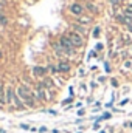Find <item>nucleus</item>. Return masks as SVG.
<instances>
[{"mask_svg": "<svg viewBox=\"0 0 132 133\" xmlns=\"http://www.w3.org/2000/svg\"><path fill=\"white\" fill-rule=\"evenodd\" d=\"M17 95H19L20 99L25 101L27 105H30V107H33L34 105V96H33V93L28 90V87H25V85L17 87Z\"/></svg>", "mask_w": 132, "mask_h": 133, "instance_id": "1", "label": "nucleus"}, {"mask_svg": "<svg viewBox=\"0 0 132 133\" xmlns=\"http://www.w3.org/2000/svg\"><path fill=\"white\" fill-rule=\"evenodd\" d=\"M33 73L36 74V76H44V74L47 73V68H44V66H34Z\"/></svg>", "mask_w": 132, "mask_h": 133, "instance_id": "7", "label": "nucleus"}, {"mask_svg": "<svg viewBox=\"0 0 132 133\" xmlns=\"http://www.w3.org/2000/svg\"><path fill=\"white\" fill-rule=\"evenodd\" d=\"M59 43L62 45V48H64V51H65V54H73L75 53V45L71 43V40L64 36V37H61V40H59Z\"/></svg>", "mask_w": 132, "mask_h": 133, "instance_id": "2", "label": "nucleus"}, {"mask_svg": "<svg viewBox=\"0 0 132 133\" xmlns=\"http://www.w3.org/2000/svg\"><path fill=\"white\" fill-rule=\"evenodd\" d=\"M3 104H6V95L3 91V85L0 84V105H3Z\"/></svg>", "mask_w": 132, "mask_h": 133, "instance_id": "8", "label": "nucleus"}, {"mask_svg": "<svg viewBox=\"0 0 132 133\" xmlns=\"http://www.w3.org/2000/svg\"><path fill=\"white\" fill-rule=\"evenodd\" d=\"M11 104H14L17 108H22V107H23V104H22V101H20V98H19V95H13Z\"/></svg>", "mask_w": 132, "mask_h": 133, "instance_id": "5", "label": "nucleus"}, {"mask_svg": "<svg viewBox=\"0 0 132 133\" xmlns=\"http://www.w3.org/2000/svg\"><path fill=\"white\" fill-rule=\"evenodd\" d=\"M2 9H3V3L0 2V11H2Z\"/></svg>", "mask_w": 132, "mask_h": 133, "instance_id": "20", "label": "nucleus"}, {"mask_svg": "<svg viewBox=\"0 0 132 133\" xmlns=\"http://www.w3.org/2000/svg\"><path fill=\"white\" fill-rule=\"evenodd\" d=\"M98 36H99V28L97 26V28H95V31H93V37H98Z\"/></svg>", "mask_w": 132, "mask_h": 133, "instance_id": "16", "label": "nucleus"}, {"mask_svg": "<svg viewBox=\"0 0 132 133\" xmlns=\"http://www.w3.org/2000/svg\"><path fill=\"white\" fill-rule=\"evenodd\" d=\"M79 22H81V23H90V17H81Z\"/></svg>", "mask_w": 132, "mask_h": 133, "instance_id": "12", "label": "nucleus"}, {"mask_svg": "<svg viewBox=\"0 0 132 133\" xmlns=\"http://www.w3.org/2000/svg\"><path fill=\"white\" fill-rule=\"evenodd\" d=\"M70 40H71V43L75 45V46H82V43H84V39H82V36L81 34H78L76 31H71V33L67 36Z\"/></svg>", "mask_w": 132, "mask_h": 133, "instance_id": "3", "label": "nucleus"}, {"mask_svg": "<svg viewBox=\"0 0 132 133\" xmlns=\"http://www.w3.org/2000/svg\"><path fill=\"white\" fill-rule=\"evenodd\" d=\"M13 95H14V91H13V90H11V88L8 87V88H6V102H8V104H11Z\"/></svg>", "mask_w": 132, "mask_h": 133, "instance_id": "9", "label": "nucleus"}, {"mask_svg": "<svg viewBox=\"0 0 132 133\" xmlns=\"http://www.w3.org/2000/svg\"><path fill=\"white\" fill-rule=\"evenodd\" d=\"M110 3H112V5H113L115 8H117V6L120 5V0H110Z\"/></svg>", "mask_w": 132, "mask_h": 133, "instance_id": "15", "label": "nucleus"}, {"mask_svg": "<svg viewBox=\"0 0 132 133\" xmlns=\"http://www.w3.org/2000/svg\"><path fill=\"white\" fill-rule=\"evenodd\" d=\"M70 11H71V14H75V16H81L82 11H84V8H82L79 3H73V5L70 6Z\"/></svg>", "mask_w": 132, "mask_h": 133, "instance_id": "4", "label": "nucleus"}, {"mask_svg": "<svg viewBox=\"0 0 132 133\" xmlns=\"http://www.w3.org/2000/svg\"><path fill=\"white\" fill-rule=\"evenodd\" d=\"M124 16H129V17H132V5H128V6L124 8Z\"/></svg>", "mask_w": 132, "mask_h": 133, "instance_id": "10", "label": "nucleus"}, {"mask_svg": "<svg viewBox=\"0 0 132 133\" xmlns=\"http://www.w3.org/2000/svg\"><path fill=\"white\" fill-rule=\"evenodd\" d=\"M75 30H76V33L78 34H84L86 33V28H84V26H79V25H75Z\"/></svg>", "mask_w": 132, "mask_h": 133, "instance_id": "11", "label": "nucleus"}, {"mask_svg": "<svg viewBox=\"0 0 132 133\" xmlns=\"http://www.w3.org/2000/svg\"><path fill=\"white\" fill-rule=\"evenodd\" d=\"M123 40H124V43H131V36H124Z\"/></svg>", "mask_w": 132, "mask_h": 133, "instance_id": "14", "label": "nucleus"}, {"mask_svg": "<svg viewBox=\"0 0 132 133\" xmlns=\"http://www.w3.org/2000/svg\"><path fill=\"white\" fill-rule=\"evenodd\" d=\"M99 133H106V132H104V130H101V132H99Z\"/></svg>", "mask_w": 132, "mask_h": 133, "instance_id": "21", "label": "nucleus"}, {"mask_svg": "<svg viewBox=\"0 0 132 133\" xmlns=\"http://www.w3.org/2000/svg\"><path fill=\"white\" fill-rule=\"evenodd\" d=\"M70 70V64L68 62H59V65H58V71H62V73H67Z\"/></svg>", "mask_w": 132, "mask_h": 133, "instance_id": "6", "label": "nucleus"}, {"mask_svg": "<svg viewBox=\"0 0 132 133\" xmlns=\"http://www.w3.org/2000/svg\"><path fill=\"white\" fill-rule=\"evenodd\" d=\"M128 102H129V99H123V101H121V102H120V105H126Z\"/></svg>", "mask_w": 132, "mask_h": 133, "instance_id": "19", "label": "nucleus"}, {"mask_svg": "<svg viewBox=\"0 0 132 133\" xmlns=\"http://www.w3.org/2000/svg\"><path fill=\"white\" fill-rule=\"evenodd\" d=\"M87 8H89V9H90L92 12H97V11H98V9H97V8H95V6L92 5V3H87Z\"/></svg>", "mask_w": 132, "mask_h": 133, "instance_id": "13", "label": "nucleus"}, {"mask_svg": "<svg viewBox=\"0 0 132 133\" xmlns=\"http://www.w3.org/2000/svg\"><path fill=\"white\" fill-rule=\"evenodd\" d=\"M0 23H2V25H5V23H6V19H5L2 14H0Z\"/></svg>", "mask_w": 132, "mask_h": 133, "instance_id": "18", "label": "nucleus"}, {"mask_svg": "<svg viewBox=\"0 0 132 133\" xmlns=\"http://www.w3.org/2000/svg\"><path fill=\"white\" fill-rule=\"evenodd\" d=\"M131 65H132L131 61H126V62H124V68H131Z\"/></svg>", "mask_w": 132, "mask_h": 133, "instance_id": "17", "label": "nucleus"}, {"mask_svg": "<svg viewBox=\"0 0 132 133\" xmlns=\"http://www.w3.org/2000/svg\"><path fill=\"white\" fill-rule=\"evenodd\" d=\"M129 28H131V30H132V23H131V25H129Z\"/></svg>", "mask_w": 132, "mask_h": 133, "instance_id": "22", "label": "nucleus"}]
</instances>
